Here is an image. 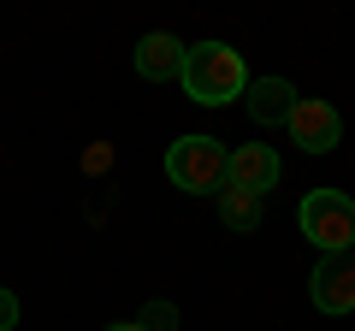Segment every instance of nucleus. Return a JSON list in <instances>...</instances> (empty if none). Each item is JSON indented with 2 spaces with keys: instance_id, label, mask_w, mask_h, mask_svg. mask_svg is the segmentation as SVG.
I'll return each mask as SVG.
<instances>
[{
  "instance_id": "obj_1",
  "label": "nucleus",
  "mask_w": 355,
  "mask_h": 331,
  "mask_svg": "<svg viewBox=\"0 0 355 331\" xmlns=\"http://www.w3.org/2000/svg\"><path fill=\"white\" fill-rule=\"evenodd\" d=\"M178 83H184V95H190L196 107H231L249 89V65H243V53L225 48V42H202V48H184Z\"/></svg>"
},
{
  "instance_id": "obj_2",
  "label": "nucleus",
  "mask_w": 355,
  "mask_h": 331,
  "mask_svg": "<svg viewBox=\"0 0 355 331\" xmlns=\"http://www.w3.org/2000/svg\"><path fill=\"white\" fill-rule=\"evenodd\" d=\"M296 219H302V237L320 255H349L355 249V202L343 190H308Z\"/></svg>"
},
{
  "instance_id": "obj_3",
  "label": "nucleus",
  "mask_w": 355,
  "mask_h": 331,
  "mask_svg": "<svg viewBox=\"0 0 355 331\" xmlns=\"http://www.w3.org/2000/svg\"><path fill=\"white\" fill-rule=\"evenodd\" d=\"M225 142L219 136H178L166 148V178L190 195H219L225 190Z\"/></svg>"
},
{
  "instance_id": "obj_4",
  "label": "nucleus",
  "mask_w": 355,
  "mask_h": 331,
  "mask_svg": "<svg viewBox=\"0 0 355 331\" xmlns=\"http://www.w3.org/2000/svg\"><path fill=\"white\" fill-rule=\"evenodd\" d=\"M284 125H291V136H296V148H302V154H331L343 142V113L331 101H320V95L296 101Z\"/></svg>"
},
{
  "instance_id": "obj_5",
  "label": "nucleus",
  "mask_w": 355,
  "mask_h": 331,
  "mask_svg": "<svg viewBox=\"0 0 355 331\" xmlns=\"http://www.w3.org/2000/svg\"><path fill=\"white\" fill-rule=\"evenodd\" d=\"M284 160L266 142H243V148L225 154V190H243V195H266L272 184H279Z\"/></svg>"
},
{
  "instance_id": "obj_6",
  "label": "nucleus",
  "mask_w": 355,
  "mask_h": 331,
  "mask_svg": "<svg viewBox=\"0 0 355 331\" xmlns=\"http://www.w3.org/2000/svg\"><path fill=\"white\" fill-rule=\"evenodd\" d=\"M308 296L320 314H349L355 307V255H320V267L308 272Z\"/></svg>"
},
{
  "instance_id": "obj_7",
  "label": "nucleus",
  "mask_w": 355,
  "mask_h": 331,
  "mask_svg": "<svg viewBox=\"0 0 355 331\" xmlns=\"http://www.w3.org/2000/svg\"><path fill=\"white\" fill-rule=\"evenodd\" d=\"M243 101H249L254 125H284L291 107H296V83H284V77H254L249 89H243Z\"/></svg>"
},
{
  "instance_id": "obj_8",
  "label": "nucleus",
  "mask_w": 355,
  "mask_h": 331,
  "mask_svg": "<svg viewBox=\"0 0 355 331\" xmlns=\"http://www.w3.org/2000/svg\"><path fill=\"white\" fill-rule=\"evenodd\" d=\"M184 71V42L166 36V30H154V36L137 42V77H148V83H166V77Z\"/></svg>"
},
{
  "instance_id": "obj_9",
  "label": "nucleus",
  "mask_w": 355,
  "mask_h": 331,
  "mask_svg": "<svg viewBox=\"0 0 355 331\" xmlns=\"http://www.w3.org/2000/svg\"><path fill=\"white\" fill-rule=\"evenodd\" d=\"M219 225H225V231H237V237H249V231L261 225V195L219 190Z\"/></svg>"
},
{
  "instance_id": "obj_10",
  "label": "nucleus",
  "mask_w": 355,
  "mask_h": 331,
  "mask_svg": "<svg viewBox=\"0 0 355 331\" xmlns=\"http://www.w3.org/2000/svg\"><path fill=\"white\" fill-rule=\"evenodd\" d=\"M18 314H24V307H18V296L0 284V331H18Z\"/></svg>"
},
{
  "instance_id": "obj_11",
  "label": "nucleus",
  "mask_w": 355,
  "mask_h": 331,
  "mask_svg": "<svg viewBox=\"0 0 355 331\" xmlns=\"http://www.w3.org/2000/svg\"><path fill=\"white\" fill-rule=\"evenodd\" d=\"M107 331H142V325H137V319H125V325H107Z\"/></svg>"
},
{
  "instance_id": "obj_12",
  "label": "nucleus",
  "mask_w": 355,
  "mask_h": 331,
  "mask_svg": "<svg viewBox=\"0 0 355 331\" xmlns=\"http://www.w3.org/2000/svg\"><path fill=\"white\" fill-rule=\"evenodd\" d=\"M349 255H355V249H349Z\"/></svg>"
}]
</instances>
